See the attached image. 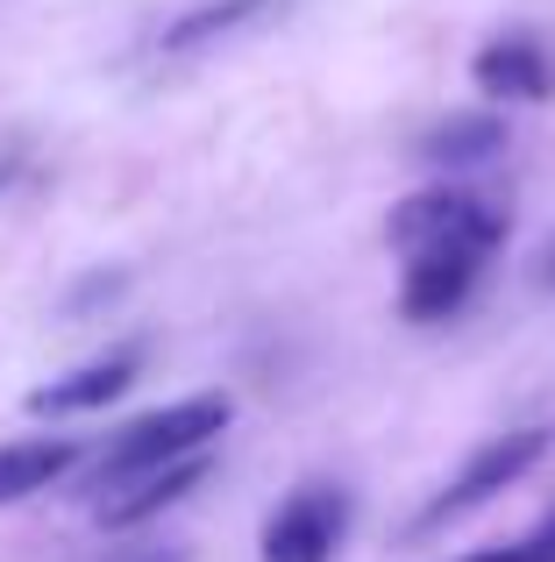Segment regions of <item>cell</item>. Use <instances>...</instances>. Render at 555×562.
<instances>
[{
  "label": "cell",
  "mask_w": 555,
  "mask_h": 562,
  "mask_svg": "<svg viewBox=\"0 0 555 562\" xmlns=\"http://www.w3.org/2000/svg\"><path fill=\"white\" fill-rule=\"evenodd\" d=\"M228 420H236V398L228 392H200V398H179V406L143 413V420H128L122 435L100 449L93 484L100 492H122V484H136L143 470H165V463H179V456H193V449H214Z\"/></svg>",
  "instance_id": "6da1fadb"
},
{
  "label": "cell",
  "mask_w": 555,
  "mask_h": 562,
  "mask_svg": "<svg viewBox=\"0 0 555 562\" xmlns=\"http://www.w3.org/2000/svg\"><path fill=\"white\" fill-rule=\"evenodd\" d=\"M506 243V214L477 192H414L392 206V249L399 257H491Z\"/></svg>",
  "instance_id": "7a4b0ae2"
},
{
  "label": "cell",
  "mask_w": 555,
  "mask_h": 562,
  "mask_svg": "<svg viewBox=\"0 0 555 562\" xmlns=\"http://www.w3.org/2000/svg\"><path fill=\"white\" fill-rule=\"evenodd\" d=\"M548 456V427H513V435L485 441V449H471V463L456 470V477L442 484V492L428 498V513H420V535H434V527L463 520V513H477L485 498H506L520 477H528L534 463Z\"/></svg>",
  "instance_id": "3957f363"
},
{
  "label": "cell",
  "mask_w": 555,
  "mask_h": 562,
  "mask_svg": "<svg viewBox=\"0 0 555 562\" xmlns=\"http://www.w3.org/2000/svg\"><path fill=\"white\" fill-rule=\"evenodd\" d=\"M349 541V492L342 484H299L264 520V562H335Z\"/></svg>",
  "instance_id": "277c9868"
},
{
  "label": "cell",
  "mask_w": 555,
  "mask_h": 562,
  "mask_svg": "<svg viewBox=\"0 0 555 562\" xmlns=\"http://www.w3.org/2000/svg\"><path fill=\"white\" fill-rule=\"evenodd\" d=\"M471 79H477L485 100H528L534 108V100H555V57H548V43H534V36H499V43L477 50Z\"/></svg>",
  "instance_id": "5b68a950"
},
{
  "label": "cell",
  "mask_w": 555,
  "mask_h": 562,
  "mask_svg": "<svg viewBox=\"0 0 555 562\" xmlns=\"http://www.w3.org/2000/svg\"><path fill=\"white\" fill-rule=\"evenodd\" d=\"M143 371V349H114V357H93L79 363V371H65L57 384H36L29 392V413H43V420H65V413H93L107 406V398H122L128 384Z\"/></svg>",
  "instance_id": "8992f818"
},
{
  "label": "cell",
  "mask_w": 555,
  "mask_h": 562,
  "mask_svg": "<svg viewBox=\"0 0 555 562\" xmlns=\"http://www.w3.org/2000/svg\"><path fill=\"white\" fill-rule=\"evenodd\" d=\"M485 257H406V285H399V314L406 321H449L471 306Z\"/></svg>",
  "instance_id": "52a82bcc"
},
{
  "label": "cell",
  "mask_w": 555,
  "mask_h": 562,
  "mask_svg": "<svg viewBox=\"0 0 555 562\" xmlns=\"http://www.w3.org/2000/svg\"><path fill=\"white\" fill-rule=\"evenodd\" d=\"M207 477V449H193V456H179V463H165V470H143L136 484H122V492H107V506H100V520L107 527H143V520H157L165 506H179L193 484Z\"/></svg>",
  "instance_id": "ba28073f"
},
{
  "label": "cell",
  "mask_w": 555,
  "mask_h": 562,
  "mask_svg": "<svg viewBox=\"0 0 555 562\" xmlns=\"http://www.w3.org/2000/svg\"><path fill=\"white\" fill-rule=\"evenodd\" d=\"M278 8H292V0H200V8H185L179 22L165 29V50L179 57V50H207V43H228V36H242V29L271 22Z\"/></svg>",
  "instance_id": "9c48e42d"
},
{
  "label": "cell",
  "mask_w": 555,
  "mask_h": 562,
  "mask_svg": "<svg viewBox=\"0 0 555 562\" xmlns=\"http://www.w3.org/2000/svg\"><path fill=\"white\" fill-rule=\"evenodd\" d=\"M491 157H506V122L499 114H442V122L420 136V165H491Z\"/></svg>",
  "instance_id": "30bf717a"
},
{
  "label": "cell",
  "mask_w": 555,
  "mask_h": 562,
  "mask_svg": "<svg viewBox=\"0 0 555 562\" xmlns=\"http://www.w3.org/2000/svg\"><path fill=\"white\" fill-rule=\"evenodd\" d=\"M79 463V441H0V506L14 498H36L43 484H57L65 470Z\"/></svg>",
  "instance_id": "8fae6325"
},
{
  "label": "cell",
  "mask_w": 555,
  "mask_h": 562,
  "mask_svg": "<svg viewBox=\"0 0 555 562\" xmlns=\"http://www.w3.org/2000/svg\"><path fill=\"white\" fill-rule=\"evenodd\" d=\"M528 549H534V562H555V513H548V520H542V535H534Z\"/></svg>",
  "instance_id": "7c38bea8"
},
{
  "label": "cell",
  "mask_w": 555,
  "mask_h": 562,
  "mask_svg": "<svg viewBox=\"0 0 555 562\" xmlns=\"http://www.w3.org/2000/svg\"><path fill=\"white\" fill-rule=\"evenodd\" d=\"M463 562H534V549L520 541V549H485V555H463Z\"/></svg>",
  "instance_id": "4fadbf2b"
},
{
  "label": "cell",
  "mask_w": 555,
  "mask_h": 562,
  "mask_svg": "<svg viewBox=\"0 0 555 562\" xmlns=\"http://www.w3.org/2000/svg\"><path fill=\"white\" fill-rule=\"evenodd\" d=\"M122 562H185L179 549H143V555H122Z\"/></svg>",
  "instance_id": "5bb4252c"
},
{
  "label": "cell",
  "mask_w": 555,
  "mask_h": 562,
  "mask_svg": "<svg viewBox=\"0 0 555 562\" xmlns=\"http://www.w3.org/2000/svg\"><path fill=\"white\" fill-rule=\"evenodd\" d=\"M14 171H22V157H0V192L14 186Z\"/></svg>",
  "instance_id": "9a60e30c"
}]
</instances>
